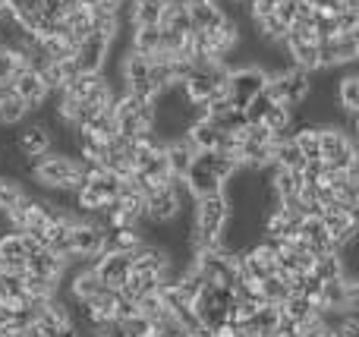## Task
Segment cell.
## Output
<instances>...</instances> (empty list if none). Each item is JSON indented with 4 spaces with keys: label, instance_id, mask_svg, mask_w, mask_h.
Listing matches in <instances>:
<instances>
[{
    "label": "cell",
    "instance_id": "cell-17",
    "mask_svg": "<svg viewBox=\"0 0 359 337\" xmlns=\"http://www.w3.org/2000/svg\"><path fill=\"white\" fill-rule=\"evenodd\" d=\"M67 259H60L54 249H44V246H38L35 252H29V259H25V271H32V275H41V277H50V281L60 284L63 275H67Z\"/></svg>",
    "mask_w": 359,
    "mask_h": 337
},
{
    "label": "cell",
    "instance_id": "cell-25",
    "mask_svg": "<svg viewBox=\"0 0 359 337\" xmlns=\"http://www.w3.org/2000/svg\"><path fill=\"white\" fill-rule=\"evenodd\" d=\"M25 117H29V107L10 85H4L0 88V126H19L25 123Z\"/></svg>",
    "mask_w": 359,
    "mask_h": 337
},
{
    "label": "cell",
    "instance_id": "cell-35",
    "mask_svg": "<svg viewBox=\"0 0 359 337\" xmlns=\"http://www.w3.org/2000/svg\"><path fill=\"white\" fill-rule=\"evenodd\" d=\"M54 337H79V328H76V325H67V328H60V331H57Z\"/></svg>",
    "mask_w": 359,
    "mask_h": 337
},
{
    "label": "cell",
    "instance_id": "cell-27",
    "mask_svg": "<svg viewBox=\"0 0 359 337\" xmlns=\"http://www.w3.org/2000/svg\"><path fill=\"white\" fill-rule=\"evenodd\" d=\"M255 287H259L262 303H268V306H280V303H284L287 296L293 294L290 284H287V277H284V275H278V271H274V275H268V277H262V281L255 284Z\"/></svg>",
    "mask_w": 359,
    "mask_h": 337
},
{
    "label": "cell",
    "instance_id": "cell-34",
    "mask_svg": "<svg viewBox=\"0 0 359 337\" xmlns=\"http://www.w3.org/2000/svg\"><path fill=\"white\" fill-rule=\"evenodd\" d=\"M337 35H359V10H341L334 19Z\"/></svg>",
    "mask_w": 359,
    "mask_h": 337
},
{
    "label": "cell",
    "instance_id": "cell-7",
    "mask_svg": "<svg viewBox=\"0 0 359 337\" xmlns=\"http://www.w3.org/2000/svg\"><path fill=\"white\" fill-rule=\"evenodd\" d=\"M117 306H120V290L101 287L98 294H92L82 303V319H86L88 331H111L117 322Z\"/></svg>",
    "mask_w": 359,
    "mask_h": 337
},
{
    "label": "cell",
    "instance_id": "cell-15",
    "mask_svg": "<svg viewBox=\"0 0 359 337\" xmlns=\"http://www.w3.org/2000/svg\"><path fill=\"white\" fill-rule=\"evenodd\" d=\"M318 218H322V224H325V231H328L334 249L341 243L356 240V212L341 208V205H331V208H322V212H318Z\"/></svg>",
    "mask_w": 359,
    "mask_h": 337
},
{
    "label": "cell",
    "instance_id": "cell-13",
    "mask_svg": "<svg viewBox=\"0 0 359 337\" xmlns=\"http://www.w3.org/2000/svg\"><path fill=\"white\" fill-rule=\"evenodd\" d=\"M111 50H114V44L92 32V35H86L76 44V57H73L76 69L79 73H104L107 60H111Z\"/></svg>",
    "mask_w": 359,
    "mask_h": 337
},
{
    "label": "cell",
    "instance_id": "cell-26",
    "mask_svg": "<svg viewBox=\"0 0 359 337\" xmlns=\"http://www.w3.org/2000/svg\"><path fill=\"white\" fill-rule=\"evenodd\" d=\"M35 41L41 44V50L48 54V60H73L76 57V41L63 29L50 32V35H44V38H35Z\"/></svg>",
    "mask_w": 359,
    "mask_h": 337
},
{
    "label": "cell",
    "instance_id": "cell-33",
    "mask_svg": "<svg viewBox=\"0 0 359 337\" xmlns=\"http://www.w3.org/2000/svg\"><path fill=\"white\" fill-rule=\"evenodd\" d=\"M299 337H334V328H331L328 315H316L306 325H299Z\"/></svg>",
    "mask_w": 359,
    "mask_h": 337
},
{
    "label": "cell",
    "instance_id": "cell-6",
    "mask_svg": "<svg viewBox=\"0 0 359 337\" xmlns=\"http://www.w3.org/2000/svg\"><path fill=\"white\" fill-rule=\"evenodd\" d=\"M265 82H268V69L265 67H252V63H249V67H230V73H227V98H230V104H233L236 111H243L246 101L265 88Z\"/></svg>",
    "mask_w": 359,
    "mask_h": 337
},
{
    "label": "cell",
    "instance_id": "cell-18",
    "mask_svg": "<svg viewBox=\"0 0 359 337\" xmlns=\"http://www.w3.org/2000/svg\"><path fill=\"white\" fill-rule=\"evenodd\" d=\"M183 136L189 139V145H192L196 151H217V145H221V136H224V132L217 130V126L211 123L208 117H198V120H189V126H186Z\"/></svg>",
    "mask_w": 359,
    "mask_h": 337
},
{
    "label": "cell",
    "instance_id": "cell-12",
    "mask_svg": "<svg viewBox=\"0 0 359 337\" xmlns=\"http://www.w3.org/2000/svg\"><path fill=\"white\" fill-rule=\"evenodd\" d=\"M10 88L19 95V98H22V104L29 107V114L41 111V107L48 104V98H50L48 82H44L41 73H38V69H32V67L19 69V73L10 79Z\"/></svg>",
    "mask_w": 359,
    "mask_h": 337
},
{
    "label": "cell",
    "instance_id": "cell-19",
    "mask_svg": "<svg viewBox=\"0 0 359 337\" xmlns=\"http://www.w3.org/2000/svg\"><path fill=\"white\" fill-rule=\"evenodd\" d=\"M280 48H287V54L293 57V67L306 69V73H312V76L322 73V69H318V44L303 41V38H297V35H290V32H287Z\"/></svg>",
    "mask_w": 359,
    "mask_h": 337
},
{
    "label": "cell",
    "instance_id": "cell-11",
    "mask_svg": "<svg viewBox=\"0 0 359 337\" xmlns=\"http://www.w3.org/2000/svg\"><path fill=\"white\" fill-rule=\"evenodd\" d=\"M359 57V35H331L318 44V69L350 67Z\"/></svg>",
    "mask_w": 359,
    "mask_h": 337
},
{
    "label": "cell",
    "instance_id": "cell-36",
    "mask_svg": "<svg viewBox=\"0 0 359 337\" xmlns=\"http://www.w3.org/2000/svg\"><path fill=\"white\" fill-rule=\"evenodd\" d=\"M233 4H249V0H233Z\"/></svg>",
    "mask_w": 359,
    "mask_h": 337
},
{
    "label": "cell",
    "instance_id": "cell-4",
    "mask_svg": "<svg viewBox=\"0 0 359 337\" xmlns=\"http://www.w3.org/2000/svg\"><path fill=\"white\" fill-rule=\"evenodd\" d=\"M265 95L274 101V104H284V107H293V111H297V104H303V101L312 95V73H306V69H299V67L268 73Z\"/></svg>",
    "mask_w": 359,
    "mask_h": 337
},
{
    "label": "cell",
    "instance_id": "cell-3",
    "mask_svg": "<svg viewBox=\"0 0 359 337\" xmlns=\"http://www.w3.org/2000/svg\"><path fill=\"white\" fill-rule=\"evenodd\" d=\"M196 208H192V227H189V246L192 256L205 249H215L217 240H221V231L230 218V205L224 199V193L215 195H202V199H192Z\"/></svg>",
    "mask_w": 359,
    "mask_h": 337
},
{
    "label": "cell",
    "instance_id": "cell-29",
    "mask_svg": "<svg viewBox=\"0 0 359 337\" xmlns=\"http://www.w3.org/2000/svg\"><path fill=\"white\" fill-rule=\"evenodd\" d=\"M259 123H265L268 130L274 132V136H290V130H293V107L271 104V107L265 111V117L259 120Z\"/></svg>",
    "mask_w": 359,
    "mask_h": 337
},
{
    "label": "cell",
    "instance_id": "cell-20",
    "mask_svg": "<svg viewBox=\"0 0 359 337\" xmlns=\"http://www.w3.org/2000/svg\"><path fill=\"white\" fill-rule=\"evenodd\" d=\"M192 158H196V149L189 145V139H186V136L164 139V161H168L170 174H174L177 180L186 174V167L192 164Z\"/></svg>",
    "mask_w": 359,
    "mask_h": 337
},
{
    "label": "cell",
    "instance_id": "cell-22",
    "mask_svg": "<svg viewBox=\"0 0 359 337\" xmlns=\"http://www.w3.org/2000/svg\"><path fill=\"white\" fill-rule=\"evenodd\" d=\"M278 312L284 315L287 322H293V325H306V322H309V319H316V315H322L316 306H312V300H309V296H306V294H297V290H293V294L287 296L284 303H280V306H278Z\"/></svg>",
    "mask_w": 359,
    "mask_h": 337
},
{
    "label": "cell",
    "instance_id": "cell-14",
    "mask_svg": "<svg viewBox=\"0 0 359 337\" xmlns=\"http://www.w3.org/2000/svg\"><path fill=\"white\" fill-rule=\"evenodd\" d=\"M16 151L22 158H38L44 155V151L54 149V132H50V123H44V120H32V123H25L22 130L16 132Z\"/></svg>",
    "mask_w": 359,
    "mask_h": 337
},
{
    "label": "cell",
    "instance_id": "cell-30",
    "mask_svg": "<svg viewBox=\"0 0 359 337\" xmlns=\"http://www.w3.org/2000/svg\"><path fill=\"white\" fill-rule=\"evenodd\" d=\"M337 104L344 114H359V76L347 73L337 82Z\"/></svg>",
    "mask_w": 359,
    "mask_h": 337
},
{
    "label": "cell",
    "instance_id": "cell-10",
    "mask_svg": "<svg viewBox=\"0 0 359 337\" xmlns=\"http://www.w3.org/2000/svg\"><path fill=\"white\" fill-rule=\"evenodd\" d=\"M180 208H183V202H180V180L145 193V221L149 224H158V227L170 224V221H177Z\"/></svg>",
    "mask_w": 359,
    "mask_h": 337
},
{
    "label": "cell",
    "instance_id": "cell-16",
    "mask_svg": "<svg viewBox=\"0 0 359 337\" xmlns=\"http://www.w3.org/2000/svg\"><path fill=\"white\" fill-rule=\"evenodd\" d=\"M92 265L104 287L120 290L126 284V275H130V256L126 252H101V256L92 259Z\"/></svg>",
    "mask_w": 359,
    "mask_h": 337
},
{
    "label": "cell",
    "instance_id": "cell-2",
    "mask_svg": "<svg viewBox=\"0 0 359 337\" xmlns=\"http://www.w3.org/2000/svg\"><path fill=\"white\" fill-rule=\"evenodd\" d=\"M32 180L50 193H76L82 186V161L67 151H44L29 164Z\"/></svg>",
    "mask_w": 359,
    "mask_h": 337
},
{
    "label": "cell",
    "instance_id": "cell-23",
    "mask_svg": "<svg viewBox=\"0 0 359 337\" xmlns=\"http://www.w3.org/2000/svg\"><path fill=\"white\" fill-rule=\"evenodd\" d=\"M126 48L142 54L145 60H151V57L158 54V48H161V29H158V25H133Z\"/></svg>",
    "mask_w": 359,
    "mask_h": 337
},
{
    "label": "cell",
    "instance_id": "cell-21",
    "mask_svg": "<svg viewBox=\"0 0 359 337\" xmlns=\"http://www.w3.org/2000/svg\"><path fill=\"white\" fill-rule=\"evenodd\" d=\"M145 243V237H142V224H136V227H111V231L104 233V249L101 252H136L139 246Z\"/></svg>",
    "mask_w": 359,
    "mask_h": 337
},
{
    "label": "cell",
    "instance_id": "cell-31",
    "mask_svg": "<svg viewBox=\"0 0 359 337\" xmlns=\"http://www.w3.org/2000/svg\"><path fill=\"white\" fill-rule=\"evenodd\" d=\"M22 195H25V189H22V183H19L16 177L0 174V212H10Z\"/></svg>",
    "mask_w": 359,
    "mask_h": 337
},
{
    "label": "cell",
    "instance_id": "cell-37",
    "mask_svg": "<svg viewBox=\"0 0 359 337\" xmlns=\"http://www.w3.org/2000/svg\"><path fill=\"white\" fill-rule=\"evenodd\" d=\"M0 231H4V227H0Z\"/></svg>",
    "mask_w": 359,
    "mask_h": 337
},
{
    "label": "cell",
    "instance_id": "cell-24",
    "mask_svg": "<svg viewBox=\"0 0 359 337\" xmlns=\"http://www.w3.org/2000/svg\"><path fill=\"white\" fill-rule=\"evenodd\" d=\"M38 73H41L44 82H48L50 95H54V92H63V88L69 85V79H73L79 69H76V60H48Z\"/></svg>",
    "mask_w": 359,
    "mask_h": 337
},
{
    "label": "cell",
    "instance_id": "cell-8",
    "mask_svg": "<svg viewBox=\"0 0 359 337\" xmlns=\"http://www.w3.org/2000/svg\"><path fill=\"white\" fill-rule=\"evenodd\" d=\"M192 312L202 325L208 328H221L227 322L230 312V290L227 287H211V284H202V290L192 300Z\"/></svg>",
    "mask_w": 359,
    "mask_h": 337
},
{
    "label": "cell",
    "instance_id": "cell-32",
    "mask_svg": "<svg viewBox=\"0 0 359 337\" xmlns=\"http://www.w3.org/2000/svg\"><path fill=\"white\" fill-rule=\"evenodd\" d=\"M22 69V60H19V54L13 48H4L0 44V88L10 85V79Z\"/></svg>",
    "mask_w": 359,
    "mask_h": 337
},
{
    "label": "cell",
    "instance_id": "cell-28",
    "mask_svg": "<svg viewBox=\"0 0 359 337\" xmlns=\"http://www.w3.org/2000/svg\"><path fill=\"white\" fill-rule=\"evenodd\" d=\"M227 13L221 10V0H208V4H198L189 6V19H192V32H205V29H215Z\"/></svg>",
    "mask_w": 359,
    "mask_h": 337
},
{
    "label": "cell",
    "instance_id": "cell-1",
    "mask_svg": "<svg viewBox=\"0 0 359 337\" xmlns=\"http://www.w3.org/2000/svg\"><path fill=\"white\" fill-rule=\"evenodd\" d=\"M236 167H240V164L230 155H224V151H196V158H192V164L186 167V174L180 177V183H183V189L192 199H202V195L221 193L227 177L233 174Z\"/></svg>",
    "mask_w": 359,
    "mask_h": 337
},
{
    "label": "cell",
    "instance_id": "cell-5",
    "mask_svg": "<svg viewBox=\"0 0 359 337\" xmlns=\"http://www.w3.org/2000/svg\"><path fill=\"white\" fill-rule=\"evenodd\" d=\"M318 158L331 170H353L356 167V142L344 132L341 123L318 126Z\"/></svg>",
    "mask_w": 359,
    "mask_h": 337
},
{
    "label": "cell",
    "instance_id": "cell-9",
    "mask_svg": "<svg viewBox=\"0 0 359 337\" xmlns=\"http://www.w3.org/2000/svg\"><path fill=\"white\" fill-rule=\"evenodd\" d=\"M38 243L29 233H19L13 227L0 231V271H10V275H22L25 271V259L29 252H35Z\"/></svg>",
    "mask_w": 359,
    "mask_h": 337
}]
</instances>
